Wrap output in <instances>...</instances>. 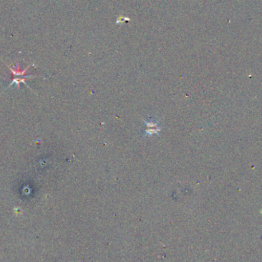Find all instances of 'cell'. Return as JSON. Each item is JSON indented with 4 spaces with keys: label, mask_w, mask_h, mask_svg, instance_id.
I'll use <instances>...</instances> for the list:
<instances>
[{
    "label": "cell",
    "mask_w": 262,
    "mask_h": 262,
    "mask_svg": "<svg viewBox=\"0 0 262 262\" xmlns=\"http://www.w3.org/2000/svg\"><path fill=\"white\" fill-rule=\"evenodd\" d=\"M8 68H9V71H10L11 73H12V77H13L12 82L10 83L9 87H10L12 84H15V85L18 87V89H20V84H21V83H23V84H26L27 87H29L28 84H26V80L37 77L34 76V75H26V72H27L28 69L30 68V66H28L26 69H23V70L20 69L18 64H15V66L12 68H11L10 66H8Z\"/></svg>",
    "instance_id": "obj_1"
}]
</instances>
